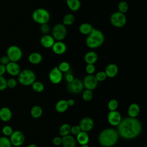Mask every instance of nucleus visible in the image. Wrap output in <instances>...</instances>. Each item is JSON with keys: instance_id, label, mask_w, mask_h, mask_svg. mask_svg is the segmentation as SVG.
Returning <instances> with one entry per match:
<instances>
[{"instance_id": "44", "label": "nucleus", "mask_w": 147, "mask_h": 147, "mask_svg": "<svg viewBox=\"0 0 147 147\" xmlns=\"http://www.w3.org/2000/svg\"><path fill=\"white\" fill-rule=\"evenodd\" d=\"M81 129L79 125H74L71 127V132L73 135H77L81 131Z\"/></svg>"}, {"instance_id": "43", "label": "nucleus", "mask_w": 147, "mask_h": 147, "mask_svg": "<svg viewBox=\"0 0 147 147\" xmlns=\"http://www.w3.org/2000/svg\"><path fill=\"white\" fill-rule=\"evenodd\" d=\"M64 78H65V80H66V82H67V83L71 82L75 79L72 72L71 71H70V70L65 73Z\"/></svg>"}, {"instance_id": "33", "label": "nucleus", "mask_w": 147, "mask_h": 147, "mask_svg": "<svg viewBox=\"0 0 147 147\" xmlns=\"http://www.w3.org/2000/svg\"><path fill=\"white\" fill-rule=\"evenodd\" d=\"M57 67L62 73H65L70 70V64L67 61L61 62Z\"/></svg>"}, {"instance_id": "46", "label": "nucleus", "mask_w": 147, "mask_h": 147, "mask_svg": "<svg viewBox=\"0 0 147 147\" xmlns=\"http://www.w3.org/2000/svg\"><path fill=\"white\" fill-rule=\"evenodd\" d=\"M52 142L56 146H59V145H61V142H62L61 137H60L58 136L54 137L52 140Z\"/></svg>"}, {"instance_id": "1", "label": "nucleus", "mask_w": 147, "mask_h": 147, "mask_svg": "<svg viewBox=\"0 0 147 147\" xmlns=\"http://www.w3.org/2000/svg\"><path fill=\"white\" fill-rule=\"evenodd\" d=\"M117 126L119 136L127 140L136 138L142 130L141 123L136 118H126L122 120Z\"/></svg>"}, {"instance_id": "13", "label": "nucleus", "mask_w": 147, "mask_h": 147, "mask_svg": "<svg viewBox=\"0 0 147 147\" xmlns=\"http://www.w3.org/2000/svg\"><path fill=\"white\" fill-rule=\"evenodd\" d=\"M107 120L109 123L112 126H118L122 121L121 114L116 111H110L107 115Z\"/></svg>"}, {"instance_id": "31", "label": "nucleus", "mask_w": 147, "mask_h": 147, "mask_svg": "<svg viewBox=\"0 0 147 147\" xmlns=\"http://www.w3.org/2000/svg\"><path fill=\"white\" fill-rule=\"evenodd\" d=\"M118 11L125 14L129 10V5L127 2L125 1H120L118 4Z\"/></svg>"}, {"instance_id": "39", "label": "nucleus", "mask_w": 147, "mask_h": 147, "mask_svg": "<svg viewBox=\"0 0 147 147\" xmlns=\"http://www.w3.org/2000/svg\"><path fill=\"white\" fill-rule=\"evenodd\" d=\"M2 131L3 134L6 136H10V135L13 132V129L11 126L9 125H5L2 127Z\"/></svg>"}, {"instance_id": "8", "label": "nucleus", "mask_w": 147, "mask_h": 147, "mask_svg": "<svg viewBox=\"0 0 147 147\" xmlns=\"http://www.w3.org/2000/svg\"><path fill=\"white\" fill-rule=\"evenodd\" d=\"M6 56L10 61L17 62L22 57V51L19 47L14 45H11L7 49Z\"/></svg>"}, {"instance_id": "35", "label": "nucleus", "mask_w": 147, "mask_h": 147, "mask_svg": "<svg viewBox=\"0 0 147 147\" xmlns=\"http://www.w3.org/2000/svg\"><path fill=\"white\" fill-rule=\"evenodd\" d=\"M0 147H11V144L9 138L6 137H1Z\"/></svg>"}, {"instance_id": "10", "label": "nucleus", "mask_w": 147, "mask_h": 147, "mask_svg": "<svg viewBox=\"0 0 147 147\" xmlns=\"http://www.w3.org/2000/svg\"><path fill=\"white\" fill-rule=\"evenodd\" d=\"M48 77L52 83L57 84L61 82L63 76V73L59 70L57 66H55L49 71Z\"/></svg>"}, {"instance_id": "7", "label": "nucleus", "mask_w": 147, "mask_h": 147, "mask_svg": "<svg viewBox=\"0 0 147 147\" xmlns=\"http://www.w3.org/2000/svg\"><path fill=\"white\" fill-rule=\"evenodd\" d=\"M67 30L63 24H56L52 29V36L55 41H63L66 37Z\"/></svg>"}, {"instance_id": "19", "label": "nucleus", "mask_w": 147, "mask_h": 147, "mask_svg": "<svg viewBox=\"0 0 147 147\" xmlns=\"http://www.w3.org/2000/svg\"><path fill=\"white\" fill-rule=\"evenodd\" d=\"M98 59V54L93 51L87 52L84 57V61L86 64H95Z\"/></svg>"}, {"instance_id": "45", "label": "nucleus", "mask_w": 147, "mask_h": 147, "mask_svg": "<svg viewBox=\"0 0 147 147\" xmlns=\"http://www.w3.org/2000/svg\"><path fill=\"white\" fill-rule=\"evenodd\" d=\"M10 60L9 59L8 57L5 55V56H3L0 58V64L6 65L7 64H8L10 62Z\"/></svg>"}, {"instance_id": "2", "label": "nucleus", "mask_w": 147, "mask_h": 147, "mask_svg": "<svg viewBox=\"0 0 147 147\" xmlns=\"http://www.w3.org/2000/svg\"><path fill=\"white\" fill-rule=\"evenodd\" d=\"M119 138L117 130L112 128H107L102 130L98 137L99 144L105 147H111L115 145Z\"/></svg>"}, {"instance_id": "29", "label": "nucleus", "mask_w": 147, "mask_h": 147, "mask_svg": "<svg viewBox=\"0 0 147 147\" xmlns=\"http://www.w3.org/2000/svg\"><path fill=\"white\" fill-rule=\"evenodd\" d=\"M42 109L40 106H34L30 110V115L34 118H38L41 116Z\"/></svg>"}, {"instance_id": "28", "label": "nucleus", "mask_w": 147, "mask_h": 147, "mask_svg": "<svg viewBox=\"0 0 147 147\" xmlns=\"http://www.w3.org/2000/svg\"><path fill=\"white\" fill-rule=\"evenodd\" d=\"M75 21V18L74 14L71 13H68L65 14L62 20V24L66 26H69L72 25Z\"/></svg>"}, {"instance_id": "12", "label": "nucleus", "mask_w": 147, "mask_h": 147, "mask_svg": "<svg viewBox=\"0 0 147 147\" xmlns=\"http://www.w3.org/2000/svg\"><path fill=\"white\" fill-rule=\"evenodd\" d=\"M83 84L84 87L87 90H93L98 86V82L96 80L95 75H87L83 79Z\"/></svg>"}, {"instance_id": "25", "label": "nucleus", "mask_w": 147, "mask_h": 147, "mask_svg": "<svg viewBox=\"0 0 147 147\" xmlns=\"http://www.w3.org/2000/svg\"><path fill=\"white\" fill-rule=\"evenodd\" d=\"M93 29L94 28L91 24L87 22H84L80 25L79 31L81 34L87 36L91 32Z\"/></svg>"}, {"instance_id": "50", "label": "nucleus", "mask_w": 147, "mask_h": 147, "mask_svg": "<svg viewBox=\"0 0 147 147\" xmlns=\"http://www.w3.org/2000/svg\"><path fill=\"white\" fill-rule=\"evenodd\" d=\"M81 147H89L88 145H87V144H86V145H82V146Z\"/></svg>"}, {"instance_id": "34", "label": "nucleus", "mask_w": 147, "mask_h": 147, "mask_svg": "<svg viewBox=\"0 0 147 147\" xmlns=\"http://www.w3.org/2000/svg\"><path fill=\"white\" fill-rule=\"evenodd\" d=\"M93 97V93L91 90H85L82 94V98L83 100L85 101H90L92 99Z\"/></svg>"}, {"instance_id": "14", "label": "nucleus", "mask_w": 147, "mask_h": 147, "mask_svg": "<svg viewBox=\"0 0 147 147\" xmlns=\"http://www.w3.org/2000/svg\"><path fill=\"white\" fill-rule=\"evenodd\" d=\"M6 72L11 76H17L21 71L20 65L17 62L10 61L5 65Z\"/></svg>"}, {"instance_id": "5", "label": "nucleus", "mask_w": 147, "mask_h": 147, "mask_svg": "<svg viewBox=\"0 0 147 147\" xmlns=\"http://www.w3.org/2000/svg\"><path fill=\"white\" fill-rule=\"evenodd\" d=\"M18 80L23 86H30L36 81V75L32 70L25 69L20 71L18 75Z\"/></svg>"}, {"instance_id": "20", "label": "nucleus", "mask_w": 147, "mask_h": 147, "mask_svg": "<svg viewBox=\"0 0 147 147\" xmlns=\"http://www.w3.org/2000/svg\"><path fill=\"white\" fill-rule=\"evenodd\" d=\"M61 145L63 147H75L76 141L75 138L69 134L61 137Z\"/></svg>"}, {"instance_id": "26", "label": "nucleus", "mask_w": 147, "mask_h": 147, "mask_svg": "<svg viewBox=\"0 0 147 147\" xmlns=\"http://www.w3.org/2000/svg\"><path fill=\"white\" fill-rule=\"evenodd\" d=\"M76 141L81 145L87 144L89 141V136L87 133L81 131L76 135Z\"/></svg>"}, {"instance_id": "21", "label": "nucleus", "mask_w": 147, "mask_h": 147, "mask_svg": "<svg viewBox=\"0 0 147 147\" xmlns=\"http://www.w3.org/2000/svg\"><path fill=\"white\" fill-rule=\"evenodd\" d=\"M12 117L11 110L7 107H3L0 109V119L3 122L9 121Z\"/></svg>"}, {"instance_id": "38", "label": "nucleus", "mask_w": 147, "mask_h": 147, "mask_svg": "<svg viewBox=\"0 0 147 147\" xmlns=\"http://www.w3.org/2000/svg\"><path fill=\"white\" fill-rule=\"evenodd\" d=\"M96 68L94 64H87L85 67V71L87 75H93V74L95 72Z\"/></svg>"}, {"instance_id": "47", "label": "nucleus", "mask_w": 147, "mask_h": 147, "mask_svg": "<svg viewBox=\"0 0 147 147\" xmlns=\"http://www.w3.org/2000/svg\"><path fill=\"white\" fill-rule=\"evenodd\" d=\"M6 72L5 65L0 64V76H3V75Z\"/></svg>"}, {"instance_id": "37", "label": "nucleus", "mask_w": 147, "mask_h": 147, "mask_svg": "<svg viewBox=\"0 0 147 147\" xmlns=\"http://www.w3.org/2000/svg\"><path fill=\"white\" fill-rule=\"evenodd\" d=\"M95 77L96 79V80L99 82H103L106 80L107 78V76L105 72V71H99L98 72L96 75H95Z\"/></svg>"}, {"instance_id": "27", "label": "nucleus", "mask_w": 147, "mask_h": 147, "mask_svg": "<svg viewBox=\"0 0 147 147\" xmlns=\"http://www.w3.org/2000/svg\"><path fill=\"white\" fill-rule=\"evenodd\" d=\"M68 106L66 100L61 99L59 100L55 106V109L56 111L59 113H64L65 112L68 108Z\"/></svg>"}, {"instance_id": "17", "label": "nucleus", "mask_w": 147, "mask_h": 147, "mask_svg": "<svg viewBox=\"0 0 147 147\" xmlns=\"http://www.w3.org/2000/svg\"><path fill=\"white\" fill-rule=\"evenodd\" d=\"M55 41L52 35L49 34H44L40 40L41 45L45 48H52Z\"/></svg>"}, {"instance_id": "24", "label": "nucleus", "mask_w": 147, "mask_h": 147, "mask_svg": "<svg viewBox=\"0 0 147 147\" xmlns=\"http://www.w3.org/2000/svg\"><path fill=\"white\" fill-rule=\"evenodd\" d=\"M66 4L68 9L72 11H77L81 7L80 0H66Z\"/></svg>"}, {"instance_id": "18", "label": "nucleus", "mask_w": 147, "mask_h": 147, "mask_svg": "<svg viewBox=\"0 0 147 147\" xmlns=\"http://www.w3.org/2000/svg\"><path fill=\"white\" fill-rule=\"evenodd\" d=\"M105 72L107 76V78H114L118 73V67L117 64L114 63H110L106 66Z\"/></svg>"}, {"instance_id": "9", "label": "nucleus", "mask_w": 147, "mask_h": 147, "mask_svg": "<svg viewBox=\"0 0 147 147\" xmlns=\"http://www.w3.org/2000/svg\"><path fill=\"white\" fill-rule=\"evenodd\" d=\"M67 90L72 94L80 93L84 88L82 80L79 79H74L71 82L67 83Z\"/></svg>"}, {"instance_id": "16", "label": "nucleus", "mask_w": 147, "mask_h": 147, "mask_svg": "<svg viewBox=\"0 0 147 147\" xmlns=\"http://www.w3.org/2000/svg\"><path fill=\"white\" fill-rule=\"evenodd\" d=\"M79 126L82 131L87 132L93 128L94 121L90 117H85L80 121Z\"/></svg>"}, {"instance_id": "3", "label": "nucleus", "mask_w": 147, "mask_h": 147, "mask_svg": "<svg viewBox=\"0 0 147 147\" xmlns=\"http://www.w3.org/2000/svg\"><path fill=\"white\" fill-rule=\"evenodd\" d=\"M105 41V36L100 30L94 28L87 35L86 44L90 49H96L100 47Z\"/></svg>"}, {"instance_id": "41", "label": "nucleus", "mask_w": 147, "mask_h": 147, "mask_svg": "<svg viewBox=\"0 0 147 147\" xmlns=\"http://www.w3.org/2000/svg\"><path fill=\"white\" fill-rule=\"evenodd\" d=\"M40 31L44 34H48L50 31V26L48 24H45L40 25Z\"/></svg>"}, {"instance_id": "49", "label": "nucleus", "mask_w": 147, "mask_h": 147, "mask_svg": "<svg viewBox=\"0 0 147 147\" xmlns=\"http://www.w3.org/2000/svg\"><path fill=\"white\" fill-rule=\"evenodd\" d=\"M28 147H38V146L34 144H30L28 146Z\"/></svg>"}, {"instance_id": "15", "label": "nucleus", "mask_w": 147, "mask_h": 147, "mask_svg": "<svg viewBox=\"0 0 147 147\" xmlns=\"http://www.w3.org/2000/svg\"><path fill=\"white\" fill-rule=\"evenodd\" d=\"M51 48L55 54L61 55L65 53L67 45L63 41H56Z\"/></svg>"}, {"instance_id": "36", "label": "nucleus", "mask_w": 147, "mask_h": 147, "mask_svg": "<svg viewBox=\"0 0 147 147\" xmlns=\"http://www.w3.org/2000/svg\"><path fill=\"white\" fill-rule=\"evenodd\" d=\"M107 106L110 111H114L118 107V102L115 99H111L109 102Z\"/></svg>"}, {"instance_id": "23", "label": "nucleus", "mask_w": 147, "mask_h": 147, "mask_svg": "<svg viewBox=\"0 0 147 147\" xmlns=\"http://www.w3.org/2000/svg\"><path fill=\"white\" fill-rule=\"evenodd\" d=\"M140 111V108L139 105L137 103H134L131 104L129 106L127 113H128V115H129V117L136 118L139 114Z\"/></svg>"}, {"instance_id": "6", "label": "nucleus", "mask_w": 147, "mask_h": 147, "mask_svg": "<svg viewBox=\"0 0 147 147\" xmlns=\"http://www.w3.org/2000/svg\"><path fill=\"white\" fill-rule=\"evenodd\" d=\"M110 22L113 26L120 28L123 27L126 25L127 18L125 14L117 11L111 14L110 17Z\"/></svg>"}, {"instance_id": "48", "label": "nucleus", "mask_w": 147, "mask_h": 147, "mask_svg": "<svg viewBox=\"0 0 147 147\" xmlns=\"http://www.w3.org/2000/svg\"><path fill=\"white\" fill-rule=\"evenodd\" d=\"M68 106H72L75 104V100L73 99H69L67 100Z\"/></svg>"}, {"instance_id": "32", "label": "nucleus", "mask_w": 147, "mask_h": 147, "mask_svg": "<svg viewBox=\"0 0 147 147\" xmlns=\"http://www.w3.org/2000/svg\"><path fill=\"white\" fill-rule=\"evenodd\" d=\"M32 89L36 92H41L44 90V84L39 81H35L32 84Z\"/></svg>"}, {"instance_id": "40", "label": "nucleus", "mask_w": 147, "mask_h": 147, "mask_svg": "<svg viewBox=\"0 0 147 147\" xmlns=\"http://www.w3.org/2000/svg\"><path fill=\"white\" fill-rule=\"evenodd\" d=\"M17 85V80L14 78H10L7 80V87L10 88H14Z\"/></svg>"}, {"instance_id": "22", "label": "nucleus", "mask_w": 147, "mask_h": 147, "mask_svg": "<svg viewBox=\"0 0 147 147\" xmlns=\"http://www.w3.org/2000/svg\"><path fill=\"white\" fill-rule=\"evenodd\" d=\"M42 60V55L37 52L31 53L28 56V61L32 64H38Z\"/></svg>"}, {"instance_id": "4", "label": "nucleus", "mask_w": 147, "mask_h": 147, "mask_svg": "<svg viewBox=\"0 0 147 147\" xmlns=\"http://www.w3.org/2000/svg\"><path fill=\"white\" fill-rule=\"evenodd\" d=\"M32 17L35 22L41 25L48 24L51 18V14L49 12L44 8H37L33 11Z\"/></svg>"}, {"instance_id": "11", "label": "nucleus", "mask_w": 147, "mask_h": 147, "mask_svg": "<svg viewBox=\"0 0 147 147\" xmlns=\"http://www.w3.org/2000/svg\"><path fill=\"white\" fill-rule=\"evenodd\" d=\"M11 145L14 146H20L23 144L25 141L24 134L19 130L13 131L9 138Z\"/></svg>"}, {"instance_id": "42", "label": "nucleus", "mask_w": 147, "mask_h": 147, "mask_svg": "<svg viewBox=\"0 0 147 147\" xmlns=\"http://www.w3.org/2000/svg\"><path fill=\"white\" fill-rule=\"evenodd\" d=\"M7 87V80L3 76H0V91L5 90Z\"/></svg>"}, {"instance_id": "30", "label": "nucleus", "mask_w": 147, "mask_h": 147, "mask_svg": "<svg viewBox=\"0 0 147 147\" xmlns=\"http://www.w3.org/2000/svg\"><path fill=\"white\" fill-rule=\"evenodd\" d=\"M71 126L68 123H64L60 127L59 133L63 137L68 135L71 132Z\"/></svg>"}]
</instances>
